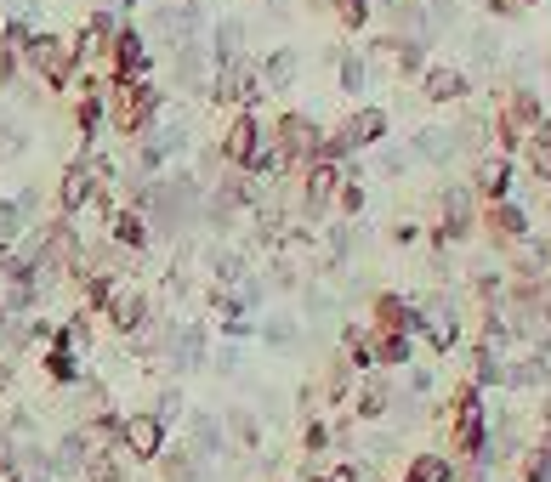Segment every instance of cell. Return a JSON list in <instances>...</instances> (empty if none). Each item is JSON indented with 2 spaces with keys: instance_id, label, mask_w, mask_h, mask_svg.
I'll use <instances>...</instances> for the list:
<instances>
[{
  "instance_id": "cell-1",
  "label": "cell",
  "mask_w": 551,
  "mask_h": 482,
  "mask_svg": "<svg viewBox=\"0 0 551 482\" xmlns=\"http://www.w3.org/2000/svg\"><path fill=\"white\" fill-rule=\"evenodd\" d=\"M165 114V91L154 80H108V125L120 137H137Z\"/></svg>"
},
{
  "instance_id": "cell-2",
  "label": "cell",
  "mask_w": 551,
  "mask_h": 482,
  "mask_svg": "<svg viewBox=\"0 0 551 482\" xmlns=\"http://www.w3.org/2000/svg\"><path fill=\"white\" fill-rule=\"evenodd\" d=\"M23 63H29V74H35L40 86H52V91H63L74 74H80V52H74V40L57 35V29H35Z\"/></svg>"
},
{
  "instance_id": "cell-3",
  "label": "cell",
  "mask_w": 551,
  "mask_h": 482,
  "mask_svg": "<svg viewBox=\"0 0 551 482\" xmlns=\"http://www.w3.org/2000/svg\"><path fill=\"white\" fill-rule=\"evenodd\" d=\"M267 142H273V148L285 154V165H302V171L324 154V131H319V120H313V114H302V108H285V114H279V125L267 131Z\"/></svg>"
},
{
  "instance_id": "cell-4",
  "label": "cell",
  "mask_w": 551,
  "mask_h": 482,
  "mask_svg": "<svg viewBox=\"0 0 551 482\" xmlns=\"http://www.w3.org/2000/svg\"><path fill=\"white\" fill-rule=\"evenodd\" d=\"M103 318L114 329H120V335H143L148 324H154V301H148V290L143 284H114V290H108V301H103Z\"/></svg>"
},
{
  "instance_id": "cell-5",
  "label": "cell",
  "mask_w": 551,
  "mask_h": 482,
  "mask_svg": "<svg viewBox=\"0 0 551 482\" xmlns=\"http://www.w3.org/2000/svg\"><path fill=\"white\" fill-rule=\"evenodd\" d=\"M108 69H114V80H148L154 74V46H148L143 29H125L108 40Z\"/></svg>"
},
{
  "instance_id": "cell-6",
  "label": "cell",
  "mask_w": 551,
  "mask_h": 482,
  "mask_svg": "<svg viewBox=\"0 0 551 482\" xmlns=\"http://www.w3.org/2000/svg\"><path fill=\"white\" fill-rule=\"evenodd\" d=\"M336 188H341V165L336 159H313L302 182V216L307 222H324L336 210Z\"/></svg>"
},
{
  "instance_id": "cell-7",
  "label": "cell",
  "mask_w": 551,
  "mask_h": 482,
  "mask_svg": "<svg viewBox=\"0 0 551 482\" xmlns=\"http://www.w3.org/2000/svg\"><path fill=\"white\" fill-rule=\"evenodd\" d=\"M262 137H267L262 120H256L250 108H233V120H228V131H222V142H216V154L228 159V165H239V171H245L250 154L262 148Z\"/></svg>"
},
{
  "instance_id": "cell-8",
  "label": "cell",
  "mask_w": 551,
  "mask_h": 482,
  "mask_svg": "<svg viewBox=\"0 0 551 482\" xmlns=\"http://www.w3.org/2000/svg\"><path fill=\"white\" fill-rule=\"evenodd\" d=\"M120 448L137 454V460H160L165 454V420L160 414H131V420H120Z\"/></svg>"
},
{
  "instance_id": "cell-9",
  "label": "cell",
  "mask_w": 551,
  "mask_h": 482,
  "mask_svg": "<svg viewBox=\"0 0 551 482\" xmlns=\"http://www.w3.org/2000/svg\"><path fill=\"white\" fill-rule=\"evenodd\" d=\"M97 193H103V182H97V171H91L86 159H74L69 171L57 176V210H63V216H80Z\"/></svg>"
},
{
  "instance_id": "cell-10",
  "label": "cell",
  "mask_w": 551,
  "mask_h": 482,
  "mask_svg": "<svg viewBox=\"0 0 551 482\" xmlns=\"http://www.w3.org/2000/svg\"><path fill=\"white\" fill-rule=\"evenodd\" d=\"M91 454H97L91 431H63V437H57V448L46 454V465H52V477H86Z\"/></svg>"
},
{
  "instance_id": "cell-11",
  "label": "cell",
  "mask_w": 551,
  "mask_h": 482,
  "mask_svg": "<svg viewBox=\"0 0 551 482\" xmlns=\"http://www.w3.org/2000/svg\"><path fill=\"white\" fill-rule=\"evenodd\" d=\"M296 74H302V52H296V46H273V52L256 63L262 91H290V86H296Z\"/></svg>"
},
{
  "instance_id": "cell-12",
  "label": "cell",
  "mask_w": 551,
  "mask_h": 482,
  "mask_svg": "<svg viewBox=\"0 0 551 482\" xmlns=\"http://www.w3.org/2000/svg\"><path fill=\"white\" fill-rule=\"evenodd\" d=\"M205 324H188V329H177L171 335V352H165V363L177 369V375H188V369H205Z\"/></svg>"
},
{
  "instance_id": "cell-13",
  "label": "cell",
  "mask_w": 551,
  "mask_h": 482,
  "mask_svg": "<svg viewBox=\"0 0 551 482\" xmlns=\"http://www.w3.org/2000/svg\"><path fill=\"white\" fill-rule=\"evenodd\" d=\"M466 91H472V80H466L461 69H449V63L421 74V97H427V103H461Z\"/></svg>"
},
{
  "instance_id": "cell-14",
  "label": "cell",
  "mask_w": 551,
  "mask_h": 482,
  "mask_svg": "<svg viewBox=\"0 0 551 482\" xmlns=\"http://www.w3.org/2000/svg\"><path fill=\"white\" fill-rule=\"evenodd\" d=\"M245 18H233V12H222V18L211 23V40H205V46H211V57L216 63H228V57H245Z\"/></svg>"
},
{
  "instance_id": "cell-15",
  "label": "cell",
  "mask_w": 551,
  "mask_h": 482,
  "mask_svg": "<svg viewBox=\"0 0 551 482\" xmlns=\"http://www.w3.org/2000/svg\"><path fill=\"white\" fill-rule=\"evenodd\" d=\"M188 448H194L199 460L228 454V431H222V420H211V414H194V420H188Z\"/></svg>"
},
{
  "instance_id": "cell-16",
  "label": "cell",
  "mask_w": 551,
  "mask_h": 482,
  "mask_svg": "<svg viewBox=\"0 0 551 482\" xmlns=\"http://www.w3.org/2000/svg\"><path fill=\"white\" fill-rule=\"evenodd\" d=\"M108 227H114V244H120V250H148V216L137 205L114 210V216H108Z\"/></svg>"
},
{
  "instance_id": "cell-17",
  "label": "cell",
  "mask_w": 551,
  "mask_h": 482,
  "mask_svg": "<svg viewBox=\"0 0 551 482\" xmlns=\"http://www.w3.org/2000/svg\"><path fill=\"white\" fill-rule=\"evenodd\" d=\"M222 431H228V443L239 448V454H256V448H262V420L250 409H228L222 414Z\"/></svg>"
},
{
  "instance_id": "cell-18",
  "label": "cell",
  "mask_w": 551,
  "mask_h": 482,
  "mask_svg": "<svg viewBox=\"0 0 551 482\" xmlns=\"http://www.w3.org/2000/svg\"><path fill=\"white\" fill-rule=\"evenodd\" d=\"M46 375L57 380V386H80V380H86V369H80V352H74V346H63L52 335V346H46Z\"/></svg>"
},
{
  "instance_id": "cell-19",
  "label": "cell",
  "mask_w": 551,
  "mask_h": 482,
  "mask_svg": "<svg viewBox=\"0 0 551 482\" xmlns=\"http://www.w3.org/2000/svg\"><path fill=\"white\" fill-rule=\"evenodd\" d=\"M160 477L165 482H205V460L182 443V448H171V454H160Z\"/></svg>"
},
{
  "instance_id": "cell-20",
  "label": "cell",
  "mask_w": 551,
  "mask_h": 482,
  "mask_svg": "<svg viewBox=\"0 0 551 482\" xmlns=\"http://www.w3.org/2000/svg\"><path fill=\"white\" fill-rule=\"evenodd\" d=\"M506 188H512V159L489 154L478 165V193H483V199H506Z\"/></svg>"
},
{
  "instance_id": "cell-21",
  "label": "cell",
  "mask_w": 551,
  "mask_h": 482,
  "mask_svg": "<svg viewBox=\"0 0 551 482\" xmlns=\"http://www.w3.org/2000/svg\"><path fill=\"white\" fill-rule=\"evenodd\" d=\"M489 227H495V239H506V244H517L523 233H529L523 210H517V205H506V199H495V210H489Z\"/></svg>"
},
{
  "instance_id": "cell-22",
  "label": "cell",
  "mask_w": 551,
  "mask_h": 482,
  "mask_svg": "<svg viewBox=\"0 0 551 482\" xmlns=\"http://www.w3.org/2000/svg\"><path fill=\"white\" fill-rule=\"evenodd\" d=\"M336 74H341V91H364L370 86V52H341V63H336Z\"/></svg>"
},
{
  "instance_id": "cell-23",
  "label": "cell",
  "mask_w": 551,
  "mask_h": 482,
  "mask_svg": "<svg viewBox=\"0 0 551 482\" xmlns=\"http://www.w3.org/2000/svg\"><path fill=\"white\" fill-rule=\"evenodd\" d=\"M421 329H427V341L438 346V352H449V346H455V335H461V329H455V312H449V307H432L427 318H421Z\"/></svg>"
},
{
  "instance_id": "cell-24",
  "label": "cell",
  "mask_w": 551,
  "mask_h": 482,
  "mask_svg": "<svg viewBox=\"0 0 551 482\" xmlns=\"http://www.w3.org/2000/svg\"><path fill=\"white\" fill-rule=\"evenodd\" d=\"M370 6H375V0H330V12H336V23L347 29V35L370 29Z\"/></svg>"
},
{
  "instance_id": "cell-25",
  "label": "cell",
  "mask_w": 551,
  "mask_h": 482,
  "mask_svg": "<svg viewBox=\"0 0 551 482\" xmlns=\"http://www.w3.org/2000/svg\"><path fill=\"white\" fill-rule=\"evenodd\" d=\"M23 233H29V216H23V205H18V199H0V244L12 250Z\"/></svg>"
},
{
  "instance_id": "cell-26",
  "label": "cell",
  "mask_w": 551,
  "mask_h": 482,
  "mask_svg": "<svg viewBox=\"0 0 551 482\" xmlns=\"http://www.w3.org/2000/svg\"><path fill=\"white\" fill-rule=\"evenodd\" d=\"M455 471H449L444 454H415V465L404 471V482H449Z\"/></svg>"
},
{
  "instance_id": "cell-27",
  "label": "cell",
  "mask_w": 551,
  "mask_h": 482,
  "mask_svg": "<svg viewBox=\"0 0 551 482\" xmlns=\"http://www.w3.org/2000/svg\"><path fill=\"white\" fill-rule=\"evenodd\" d=\"M29 40H35V23L29 18H12V12H6V23H0V46H6V52H29Z\"/></svg>"
},
{
  "instance_id": "cell-28",
  "label": "cell",
  "mask_w": 551,
  "mask_h": 482,
  "mask_svg": "<svg viewBox=\"0 0 551 482\" xmlns=\"http://www.w3.org/2000/svg\"><path fill=\"white\" fill-rule=\"evenodd\" d=\"M347 386H353V358H330V369H324V397H347Z\"/></svg>"
},
{
  "instance_id": "cell-29",
  "label": "cell",
  "mask_w": 551,
  "mask_h": 482,
  "mask_svg": "<svg viewBox=\"0 0 551 482\" xmlns=\"http://www.w3.org/2000/svg\"><path fill=\"white\" fill-rule=\"evenodd\" d=\"M449 148H455L449 131H415V154L421 159H449Z\"/></svg>"
},
{
  "instance_id": "cell-30",
  "label": "cell",
  "mask_w": 551,
  "mask_h": 482,
  "mask_svg": "<svg viewBox=\"0 0 551 482\" xmlns=\"http://www.w3.org/2000/svg\"><path fill=\"white\" fill-rule=\"evenodd\" d=\"M262 341L267 346H296V318H279V312L262 318Z\"/></svg>"
},
{
  "instance_id": "cell-31",
  "label": "cell",
  "mask_w": 551,
  "mask_h": 482,
  "mask_svg": "<svg viewBox=\"0 0 551 482\" xmlns=\"http://www.w3.org/2000/svg\"><path fill=\"white\" fill-rule=\"evenodd\" d=\"M381 414H387V386L375 380V386L358 392V420H381Z\"/></svg>"
},
{
  "instance_id": "cell-32",
  "label": "cell",
  "mask_w": 551,
  "mask_h": 482,
  "mask_svg": "<svg viewBox=\"0 0 551 482\" xmlns=\"http://www.w3.org/2000/svg\"><path fill=\"white\" fill-rule=\"evenodd\" d=\"M86 482H125V471L108 454H91V465H86Z\"/></svg>"
},
{
  "instance_id": "cell-33",
  "label": "cell",
  "mask_w": 551,
  "mask_h": 482,
  "mask_svg": "<svg viewBox=\"0 0 551 482\" xmlns=\"http://www.w3.org/2000/svg\"><path fill=\"white\" fill-rule=\"evenodd\" d=\"M18 69H23V57L0 46V91H12V86H18Z\"/></svg>"
},
{
  "instance_id": "cell-34",
  "label": "cell",
  "mask_w": 551,
  "mask_h": 482,
  "mask_svg": "<svg viewBox=\"0 0 551 482\" xmlns=\"http://www.w3.org/2000/svg\"><path fill=\"white\" fill-rule=\"evenodd\" d=\"M529 171L540 176V182H551V142H534L529 148Z\"/></svg>"
},
{
  "instance_id": "cell-35",
  "label": "cell",
  "mask_w": 551,
  "mask_h": 482,
  "mask_svg": "<svg viewBox=\"0 0 551 482\" xmlns=\"http://www.w3.org/2000/svg\"><path fill=\"white\" fill-rule=\"evenodd\" d=\"M154 414H160V420H177V414H182V392H177V386H165V392H160Z\"/></svg>"
},
{
  "instance_id": "cell-36",
  "label": "cell",
  "mask_w": 551,
  "mask_h": 482,
  "mask_svg": "<svg viewBox=\"0 0 551 482\" xmlns=\"http://www.w3.org/2000/svg\"><path fill=\"white\" fill-rule=\"evenodd\" d=\"M330 448V426H307V454H324Z\"/></svg>"
},
{
  "instance_id": "cell-37",
  "label": "cell",
  "mask_w": 551,
  "mask_h": 482,
  "mask_svg": "<svg viewBox=\"0 0 551 482\" xmlns=\"http://www.w3.org/2000/svg\"><path fill=\"white\" fill-rule=\"evenodd\" d=\"M319 482H364V477H358V465H330Z\"/></svg>"
},
{
  "instance_id": "cell-38",
  "label": "cell",
  "mask_w": 551,
  "mask_h": 482,
  "mask_svg": "<svg viewBox=\"0 0 551 482\" xmlns=\"http://www.w3.org/2000/svg\"><path fill=\"white\" fill-rule=\"evenodd\" d=\"M517 6H523V0H489V12H495V18H512Z\"/></svg>"
},
{
  "instance_id": "cell-39",
  "label": "cell",
  "mask_w": 551,
  "mask_h": 482,
  "mask_svg": "<svg viewBox=\"0 0 551 482\" xmlns=\"http://www.w3.org/2000/svg\"><path fill=\"white\" fill-rule=\"evenodd\" d=\"M534 142H551V114H540V125H534Z\"/></svg>"
},
{
  "instance_id": "cell-40",
  "label": "cell",
  "mask_w": 551,
  "mask_h": 482,
  "mask_svg": "<svg viewBox=\"0 0 551 482\" xmlns=\"http://www.w3.org/2000/svg\"><path fill=\"white\" fill-rule=\"evenodd\" d=\"M103 6H114V12H120V18H125V12H137L143 0H103Z\"/></svg>"
}]
</instances>
